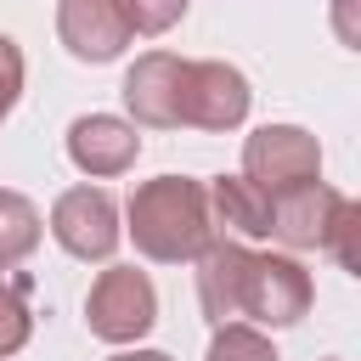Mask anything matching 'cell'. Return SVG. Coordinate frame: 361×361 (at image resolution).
Listing matches in <instances>:
<instances>
[{
	"label": "cell",
	"mask_w": 361,
	"mask_h": 361,
	"mask_svg": "<svg viewBox=\"0 0 361 361\" xmlns=\"http://www.w3.org/2000/svg\"><path fill=\"white\" fill-rule=\"evenodd\" d=\"M197 299L214 327L237 316H254L265 327H293L310 310V271L293 254H254L220 237L197 254Z\"/></svg>",
	"instance_id": "6da1fadb"
},
{
	"label": "cell",
	"mask_w": 361,
	"mask_h": 361,
	"mask_svg": "<svg viewBox=\"0 0 361 361\" xmlns=\"http://www.w3.org/2000/svg\"><path fill=\"white\" fill-rule=\"evenodd\" d=\"M130 237L147 259L158 265H180L197 259L214 243V220H209V197L203 180L186 175H158L147 186L130 192Z\"/></svg>",
	"instance_id": "7a4b0ae2"
},
{
	"label": "cell",
	"mask_w": 361,
	"mask_h": 361,
	"mask_svg": "<svg viewBox=\"0 0 361 361\" xmlns=\"http://www.w3.org/2000/svg\"><path fill=\"white\" fill-rule=\"evenodd\" d=\"M243 180H254L265 197H282L293 186L322 180V147L299 124H265L243 147Z\"/></svg>",
	"instance_id": "3957f363"
},
{
	"label": "cell",
	"mask_w": 361,
	"mask_h": 361,
	"mask_svg": "<svg viewBox=\"0 0 361 361\" xmlns=\"http://www.w3.org/2000/svg\"><path fill=\"white\" fill-rule=\"evenodd\" d=\"M85 322H90V333L107 338V344L141 338V333L158 322V293H152L147 271H135V265H107V271L90 282V293H85Z\"/></svg>",
	"instance_id": "277c9868"
},
{
	"label": "cell",
	"mask_w": 361,
	"mask_h": 361,
	"mask_svg": "<svg viewBox=\"0 0 361 361\" xmlns=\"http://www.w3.org/2000/svg\"><path fill=\"white\" fill-rule=\"evenodd\" d=\"M51 237L73 259H107L118 248V203L102 186H73L51 209Z\"/></svg>",
	"instance_id": "5b68a950"
},
{
	"label": "cell",
	"mask_w": 361,
	"mask_h": 361,
	"mask_svg": "<svg viewBox=\"0 0 361 361\" xmlns=\"http://www.w3.org/2000/svg\"><path fill=\"white\" fill-rule=\"evenodd\" d=\"M180 102H186V56H175V51H147V56L124 73V107L135 113V124H147V130H175V124H180Z\"/></svg>",
	"instance_id": "8992f818"
},
{
	"label": "cell",
	"mask_w": 361,
	"mask_h": 361,
	"mask_svg": "<svg viewBox=\"0 0 361 361\" xmlns=\"http://www.w3.org/2000/svg\"><path fill=\"white\" fill-rule=\"evenodd\" d=\"M248 118V79L231 62H186L180 124L192 130H237Z\"/></svg>",
	"instance_id": "52a82bcc"
},
{
	"label": "cell",
	"mask_w": 361,
	"mask_h": 361,
	"mask_svg": "<svg viewBox=\"0 0 361 361\" xmlns=\"http://www.w3.org/2000/svg\"><path fill=\"white\" fill-rule=\"evenodd\" d=\"M56 34H62L68 56H79V62H113L135 39L124 0H62L56 6Z\"/></svg>",
	"instance_id": "ba28073f"
},
{
	"label": "cell",
	"mask_w": 361,
	"mask_h": 361,
	"mask_svg": "<svg viewBox=\"0 0 361 361\" xmlns=\"http://www.w3.org/2000/svg\"><path fill=\"white\" fill-rule=\"evenodd\" d=\"M135 152H141L135 124H124V118H113V113H85V118L68 124V158H73L85 175H96V180L124 175V169L135 164Z\"/></svg>",
	"instance_id": "9c48e42d"
},
{
	"label": "cell",
	"mask_w": 361,
	"mask_h": 361,
	"mask_svg": "<svg viewBox=\"0 0 361 361\" xmlns=\"http://www.w3.org/2000/svg\"><path fill=\"white\" fill-rule=\"evenodd\" d=\"M338 203H344V197H338L333 186H322V180L293 186V192L271 197V237L288 243V248H322V243H327V226H333V214H338Z\"/></svg>",
	"instance_id": "30bf717a"
},
{
	"label": "cell",
	"mask_w": 361,
	"mask_h": 361,
	"mask_svg": "<svg viewBox=\"0 0 361 361\" xmlns=\"http://www.w3.org/2000/svg\"><path fill=\"white\" fill-rule=\"evenodd\" d=\"M203 197H209V220H214L220 231H237V237H271V197H265L254 180H243V175H220V180L203 186Z\"/></svg>",
	"instance_id": "8fae6325"
},
{
	"label": "cell",
	"mask_w": 361,
	"mask_h": 361,
	"mask_svg": "<svg viewBox=\"0 0 361 361\" xmlns=\"http://www.w3.org/2000/svg\"><path fill=\"white\" fill-rule=\"evenodd\" d=\"M39 248V209L23 192L0 186V271H11L17 259H28Z\"/></svg>",
	"instance_id": "7c38bea8"
},
{
	"label": "cell",
	"mask_w": 361,
	"mask_h": 361,
	"mask_svg": "<svg viewBox=\"0 0 361 361\" xmlns=\"http://www.w3.org/2000/svg\"><path fill=\"white\" fill-rule=\"evenodd\" d=\"M28 293H34V276H0V361L17 355L34 333V310H28Z\"/></svg>",
	"instance_id": "4fadbf2b"
},
{
	"label": "cell",
	"mask_w": 361,
	"mask_h": 361,
	"mask_svg": "<svg viewBox=\"0 0 361 361\" xmlns=\"http://www.w3.org/2000/svg\"><path fill=\"white\" fill-rule=\"evenodd\" d=\"M209 361H276V350H271L265 333H254L243 322H226L214 333V344H209Z\"/></svg>",
	"instance_id": "5bb4252c"
},
{
	"label": "cell",
	"mask_w": 361,
	"mask_h": 361,
	"mask_svg": "<svg viewBox=\"0 0 361 361\" xmlns=\"http://www.w3.org/2000/svg\"><path fill=\"white\" fill-rule=\"evenodd\" d=\"M344 271H361V209L344 197L338 203V214H333V226H327V243H322Z\"/></svg>",
	"instance_id": "9a60e30c"
},
{
	"label": "cell",
	"mask_w": 361,
	"mask_h": 361,
	"mask_svg": "<svg viewBox=\"0 0 361 361\" xmlns=\"http://www.w3.org/2000/svg\"><path fill=\"white\" fill-rule=\"evenodd\" d=\"M186 6H192V0H124L135 34H164V28H175V23L186 17Z\"/></svg>",
	"instance_id": "2e32d148"
},
{
	"label": "cell",
	"mask_w": 361,
	"mask_h": 361,
	"mask_svg": "<svg viewBox=\"0 0 361 361\" xmlns=\"http://www.w3.org/2000/svg\"><path fill=\"white\" fill-rule=\"evenodd\" d=\"M17 96H23V51L11 34H0V118L17 107Z\"/></svg>",
	"instance_id": "e0dca14e"
},
{
	"label": "cell",
	"mask_w": 361,
	"mask_h": 361,
	"mask_svg": "<svg viewBox=\"0 0 361 361\" xmlns=\"http://www.w3.org/2000/svg\"><path fill=\"white\" fill-rule=\"evenodd\" d=\"M113 361H169L164 350H124V355H113Z\"/></svg>",
	"instance_id": "ac0fdd59"
}]
</instances>
